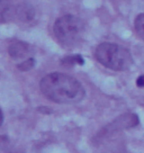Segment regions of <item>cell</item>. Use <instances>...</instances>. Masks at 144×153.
<instances>
[{
	"mask_svg": "<svg viewBox=\"0 0 144 153\" xmlns=\"http://www.w3.org/2000/svg\"><path fill=\"white\" fill-rule=\"evenodd\" d=\"M34 65H35V60L30 57V59H27V60L23 61L22 63H19L18 64V69L22 70V71H28Z\"/></svg>",
	"mask_w": 144,
	"mask_h": 153,
	"instance_id": "cell-10",
	"label": "cell"
},
{
	"mask_svg": "<svg viewBox=\"0 0 144 153\" xmlns=\"http://www.w3.org/2000/svg\"><path fill=\"white\" fill-rule=\"evenodd\" d=\"M134 29L137 36L144 42V13L137 15L134 19Z\"/></svg>",
	"mask_w": 144,
	"mask_h": 153,
	"instance_id": "cell-8",
	"label": "cell"
},
{
	"mask_svg": "<svg viewBox=\"0 0 144 153\" xmlns=\"http://www.w3.org/2000/svg\"><path fill=\"white\" fill-rule=\"evenodd\" d=\"M136 86L139 88H143L144 87V74L140 76L137 79H136Z\"/></svg>",
	"mask_w": 144,
	"mask_h": 153,
	"instance_id": "cell-11",
	"label": "cell"
},
{
	"mask_svg": "<svg viewBox=\"0 0 144 153\" xmlns=\"http://www.w3.org/2000/svg\"><path fill=\"white\" fill-rule=\"evenodd\" d=\"M137 124H139V117L136 114H123L108 125L106 129H107V132H115L116 129L118 131V129L134 127Z\"/></svg>",
	"mask_w": 144,
	"mask_h": 153,
	"instance_id": "cell-4",
	"label": "cell"
},
{
	"mask_svg": "<svg viewBox=\"0 0 144 153\" xmlns=\"http://www.w3.org/2000/svg\"><path fill=\"white\" fill-rule=\"evenodd\" d=\"M39 89L43 96L55 104H78L86 97L81 82L73 76L54 72L42 78Z\"/></svg>",
	"mask_w": 144,
	"mask_h": 153,
	"instance_id": "cell-1",
	"label": "cell"
},
{
	"mask_svg": "<svg viewBox=\"0 0 144 153\" xmlns=\"http://www.w3.org/2000/svg\"><path fill=\"white\" fill-rule=\"evenodd\" d=\"M28 51H29L28 44L24 43V42H20V41L13 42L8 46V54L14 60H20V59L25 57L28 54Z\"/></svg>",
	"mask_w": 144,
	"mask_h": 153,
	"instance_id": "cell-5",
	"label": "cell"
},
{
	"mask_svg": "<svg viewBox=\"0 0 144 153\" xmlns=\"http://www.w3.org/2000/svg\"><path fill=\"white\" fill-rule=\"evenodd\" d=\"M63 65H67V67H73L76 64H79V65H83L85 64V60L81 55L79 54H76V55H71V56H67L62 59V62H61Z\"/></svg>",
	"mask_w": 144,
	"mask_h": 153,
	"instance_id": "cell-9",
	"label": "cell"
},
{
	"mask_svg": "<svg viewBox=\"0 0 144 153\" xmlns=\"http://www.w3.org/2000/svg\"><path fill=\"white\" fill-rule=\"evenodd\" d=\"M53 33L64 48H73L81 41L85 33V23L73 15H64L55 20Z\"/></svg>",
	"mask_w": 144,
	"mask_h": 153,
	"instance_id": "cell-3",
	"label": "cell"
},
{
	"mask_svg": "<svg viewBox=\"0 0 144 153\" xmlns=\"http://www.w3.org/2000/svg\"><path fill=\"white\" fill-rule=\"evenodd\" d=\"M95 57L105 68L114 71H126L133 64V56L127 48L108 42L100 43L97 46Z\"/></svg>",
	"mask_w": 144,
	"mask_h": 153,
	"instance_id": "cell-2",
	"label": "cell"
},
{
	"mask_svg": "<svg viewBox=\"0 0 144 153\" xmlns=\"http://www.w3.org/2000/svg\"><path fill=\"white\" fill-rule=\"evenodd\" d=\"M16 15L18 16V18L23 19V20H25V22H28V20H30V19H33L34 9L30 7V6H27V5L19 6V7L17 8Z\"/></svg>",
	"mask_w": 144,
	"mask_h": 153,
	"instance_id": "cell-7",
	"label": "cell"
},
{
	"mask_svg": "<svg viewBox=\"0 0 144 153\" xmlns=\"http://www.w3.org/2000/svg\"><path fill=\"white\" fill-rule=\"evenodd\" d=\"M0 9H1V22L5 23L6 20H9L13 16L16 15L14 8L11 7L9 1H6V0H1V4H0Z\"/></svg>",
	"mask_w": 144,
	"mask_h": 153,
	"instance_id": "cell-6",
	"label": "cell"
}]
</instances>
